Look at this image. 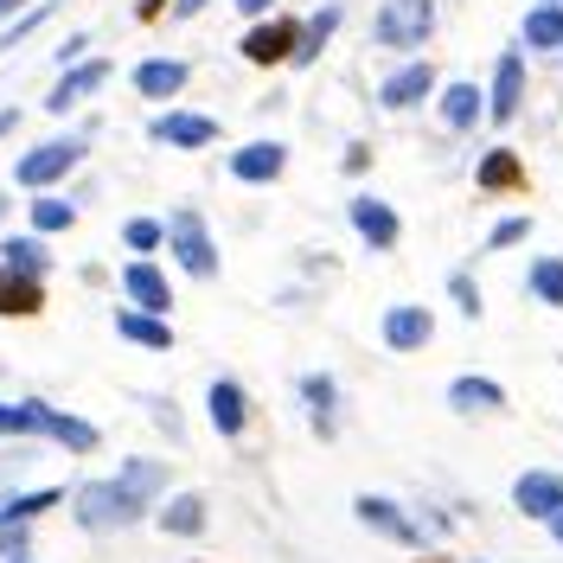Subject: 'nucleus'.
Masks as SVG:
<instances>
[{
    "mask_svg": "<svg viewBox=\"0 0 563 563\" xmlns=\"http://www.w3.org/2000/svg\"><path fill=\"white\" fill-rule=\"evenodd\" d=\"M167 487V467L161 461H129L115 481H90L77 487V526L84 531H122V526H141V512L154 506V493Z\"/></svg>",
    "mask_w": 563,
    "mask_h": 563,
    "instance_id": "nucleus-1",
    "label": "nucleus"
},
{
    "mask_svg": "<svg viewBox=\"0 0 563 563\" xmlns=\"http://www.w3.org/2000/svg\"><path fill=\"white\" fill-rule=\"evenodd\" d=\"M429 38H435V0H378L372 45H385L397 58H417Z\"/></svg>",
    "mask_w": 563,
    "mask_h": 563,
    "instance_id": "nucleus-2",
    "label": "nucleus"
},
{
    "mask_svg": "<svg viewBox=\"0 0 563 563\" xmlns=\"http://www.w3.org/2000/svg\"><path fill=\"white\" fill-rule=\"evenodd\" d=\"M84 167V141L77 135H58V141H38V147H26L20 161H13V179L26 186V192H52L58 179H70Z\"/></svg>",
    "mask_w": 563,
    "mask_h": 563,
    "instance_id": "nucleus-3",
    "label": "nucleus"
},
{
    "mask_svg": "<svg viewBox=\"0 0 563 563\" xmlns=\"http://www.w3.org/2000/svg\"><path fill=\"white\" fill-rule=\"evenodd\" d=\"M167 250H174V263H179L192 282H211V276H218V244H211L206 218H199L192 206H179L174 218H167Z\"/></svg>",
    "mask_w": 563,
    "mask_h": 563,
    "instance_id": "nucleus-4",
    "label": "nucleus"
},
{
    "mask_svg": "<svg viewBox=\"0 0 563 563\" xmlns=\"http://www.w3.org/2000/svg\"><path fill=\"white\" fill-rule=\"evenodd\" d=\"M526 109V45H499L487 77V122L493 129H512Z\"/></svg>",
    "mask_w": 563,
    "mask_h": 563,
    "instance_id": "nucleus-5",
    "label": "nucleus"
},
{
    "mask_svg": "<svg viewBox=\"0 0 563 563\" xmlns=\"http://www.w3.org/2000/svg\"><path fill=\"white\" fill-rule=\"evenodd\" d=\"M295 45H301V20H288V13H263V20H250L244 33V65L269 70V65H295Z\"/></svg>",
    "mask_w": 563,
    "mask_h": 563,
    "instance_id": "nucleus-6",
    "label": "nucleus"
},
{
    "mask_svg": "<svg viewBox=\"0 0 563 563\" xmlns=\"http://www.w3.org/2000/svg\"><path fill=\"white\" fill-rule=\"evenodd\" d=\"M435 90H442L435 65H429V58H404V65L378 84V109H390V115H410V109L435 103Z\"/></svg>",
    "mask_w": 563,
    "mask_h": 563,
    "instance_id": "nucleus-7",
    "label": "nucleus"
},
{
    "mask_svg": "<svg viewBox=\"0 0 563 563\" xmlns=\"http://www.w3.org/2000/svg\"><path fill=\"white\" fill-rule=\"evenodd\" d=\"M346 218H352V231H358V244L378 250V256L404 244V218H397V206H385L378 192H352Z\"/></svg>",
    "mask_w": 563,
    "mask_h": 563,
    "instance_id": "nucleus-8",
    "label": "nucleus"
},
{
    "mask_svg": "<svg viewBox=\"0 0 563 563\" xmlns=\"http://www.w3.org/2000/svg\"><path fill=\"white\" fill-rule=\"evenodd\" d=\"M147 141L154 147H179V154H199V147H218V122L199 115V109H161L147 122Z\"/></svg>",
    "mask_w": 563,
    "mask_h": 563,
    "instance_id": "nucleus-9",
    "label": "nucleus"
},
{
    "mask_svg": "<svg viewBox=\"0 0 563 563\" xmlns=\"http://www.w3.org/2000/svg\"><path fill=\"white\" fill-rule=\"evenodd\" d=\"M352 512H358V526H365V531H378V538H390V544H410V551H422L417 519H410L397 499H385V493H358V499H352Z\"/></svg>",
    "mask_w": 563,
    "mask_h": 563,
    "instance_id": "nucleus-10",
    "label": "nucleus"
},
{
    "mask_svg": "<svg viewBox=\"0 0 563 563\" xmlns=\"http://www.w3.org/2000/svg\"><path fill=\"white\" fill-rule=\"evenodd\" d=\"M58 499H65L58 487H38V493L7 499V506H0V558H26V526H33L38 512H52Z\"/></svg>",
    "mask_w": 563,
    "mask_h": 563,
    "instance_id": "nucleus-11",
    "label": "nucleus"
},
{
    "mask_svg": "<svg viewBox=\"0 0 563 563\" xmlns=\"http://www.w3.org/2000/svg\"><path fill=\"white\" fill-rule=\"evenodd\" d=\"M512 506L526 512L531 526H551L563 512V474L558 467H531V474H519L512 481Z\"/></svg>",
    "mask_w": 563,
    "mask_h": 563,
    "instance_id": "nucleus-12",
    "label": "nucleus"
},
{
    "mask_svg": "<svg viewBox=\"0 0 563 563\" xmlns=\"http://www.w3.org/2000/svg\"><path fill=\"white\" fill-rule=\"evenodd\" d=\"M103 84H109V58H77V65H65V77L52 84L45 109H52V115H70L77 103H90Z\"/></svg>",
    "mask_w": 563,
    "mask_h": 563,
    "instance_id": "nucleus-13",
    "label": "nucleus"
},
{
    "mask_svg": "<svg viewBox=\"0 0 563 563\" xmlns=\"http://www.w3.org/2000/svg\"><path fill=\"white\" fill-rule=\"evenodd\" d=\"M288 174V141H244L231 154V179L238 186H276Z\"/></svg>",
    "mask_w": 563,
    "mask_h": 563,
    "instance_id": "nucleus-14",
    "label": "nucleus"
},
{
    "mask_svg": "<svg viewBox=\"0 0 563 563\" xmlns=\"http://www.w3.org/2000/svg\"><path fill=\"white\" fill-rule=\"evenodd\" d=\"M435 115H442V129H449V135H467V129H481V122H487V90H481V84H467V77H455L449 90H435Z\"/></svg>",
    "mask_w": 563,
    "mask_h": 563,
    "instance_id": "nucleus-15",
    "label": "nucleus"
},
{
    "mask_svg": "<svg viewBox=\"0 0 563 563\" xmlns=\"http://www.w3.org/2000/svg\"><path fill=\"white\" fill-rule=\"evenodd\" d=\"M474 186H481V192H493V199L526 192L531 174H526V161H519V147H487V154L474 161Z\"/></svg>",
    "mask_w": 563,
    "mask_h": 563,
    "instance_id": "nucleus-16",
    "label": "nucleus"
},
{
    "mask_svg": "<svg viewBox=\"0 0 563 563\" xmlns=\"http://www.w3.org/2000/svg\"><path fill=\"white\" fill-rule=\"evenodd\" d=\"M378 333H385L390 352H422L429 340H435V314H429V308H417V301H397V308H385Z\"/></svg>",
    "mask_w": 563,
    "mask_h": 563,
    "instance_id": "nucleus-17",
    "label": "nucleus"
},
{
    "mask_svg": "<svg viewBox=\"0 0 563 563\" xmlns=\"http://www.w3.org/2000/svg\"><path fill=\"white\" fill-rule=\"evenodd\" d=\"M206 410H211V429H218L224 442H238V435H244V422H250V397H244V385H238V378H211Z\"/></svg>",
    "mask_w": 563,
    "mask_h": 563,
    "instance_id": "nucleus-18",
    "label": "nucleus"
},
{
    "mask_svg": "<svg viewBox=\"0 0 563 563\" xmlns=\"http://www.w3.org/2000/svg\"><path fill=\"white\" fill-rule=\"evenodd\" d=\"M122 295H129V308H147V314H167V308H174V288H167V276H161L147 256H135V263L122 269Z\"/></svg>",
    "mask_w": 563,
    "mask_h": 563,
    "instance_id": "nucleus-19",
    "label": "nucleus"
},
{
    "mask_svg": "<svg viewBox=\"0 0 563 563\" xmlns=\"http://www.w3.org/2000/svg\"><path fill=\"white\" fill-rule=\"evenodd\" d=\"M519 45L526 52H544V58H563V0H538L526 20H519Z\"/></svg>",
    "mask_w": 563,
    "mask_h": 563,
    "instance_id": "nucleus-20",
    "label": "nucleus"
},
{
    "mask_svg": "<svg viewBox=\"0 0 563 563\" xmlns=\"http://www.w3.org/2000/svg\"><path fill=\"white\" fill-rule=\"evenodd\" d=\"M301 404H308L314 435L320 442H333V435H340V385H333L327 372H308V378H301Z\"/></svg>",
    "mask_w": 563,
    "mask_h": 563,
    "instance_id": "nucleus-21",
    "label": "nucleus"
},
{
    "mask_svg": "<svg viewBox=\"0 0 563 563\" xmlns=\"http://www.w3.org/2000/svg\"><path fill=\"white\" fill-rule=\"evenodd\" d=\"M340 20H346V7H340V0H327V7H314V13L301 20V45H295V70L320 65V52L333 45V33H340Z\"/></svg>",
    "mask_w": 563,
    "mask_h": 563,
    "instance_id": "nucleus-22",
    "label": "nucleus"
},
{
    "mask_svg": "<svg viewBox=\"0 0 563 563\" xmlns=\"http://www.w3.org/2000/svg\"><path fill=\"white\" fill-rule=\"evenodd\" d=\"M186 58H141L135 65V97H147V103H167V97H179L186 90Z\"/></svg>",
    "mask_w": 563,
    "mask_h": 563,
    "instance_id": "nucleus-23",
    "label": "nucleus"
},
{
    "mask_svg": "<svg viewBox=\"0 0 563 563\" xmlns=\"http://www.w3.org/2000/svg\"><path fill=\"white\" fill-rule=\"evenodd\" d=\"M449 410L461 417H493V410H506V385L499 378H481V372H467L449 385Z\"/></svg>",
    "mask_w": 563,
    "mask_h": 563,
    "instance_id": "nucleus-24",
    "label": "nucleus"
},
{
    "mask_svg": "<svg viewBox=\"0 0 563 563\" xmlns=\"http://www.w3.org/2000/svg\"><path fill=\"white\" fill-rule=\"evenodd\" d=\"M38 308H45V282L20 276V269H7V263H0V314H7V320H33Z\"/></svg>",
    "mask_w": 563,
    "mask_h": 563,
    "instance_id": "nucleus-25",
    "label": "nucleus"
},
{
    "mask_svg": "<svg viewBox=\"0 0 563 563\" xmlns=\"http://www.w3.org/2000/svg\"><path fill=\"white\" fill-rule=\"evenodd\" d=\"M115 333H122L129 346L174 352V327H167V314H147V308H122V314H115Z\"/></svg>",
    "mask_w": 563,
    "mask_h": 563,
    "instance_id": "nucleus-26",
    "label": "nucleus"
},
{
    "mask_svg": "<svg viewBox=\"0 0 563 563\" xmlns=\"http://www.w3.org/2000/svg\"><path fill=\"white\" fill-rule=\"evenodd\" d=\"M45 442H58V449H70V455H90L103 435H97V422H84V417H65V410H52L45 404V429H38Z\"/></svg>",
    "mask_w": 563,
    "mask_h": 563,
    "instance_id": "nucleus-27",
    "label": "nucleus"
},
{
    "mask_svg": "<svg viewBox=\"0 0 563 563\" xmlns=\"http://www.w3.org/2000/svg\"><path fill=\"white\" fill-rule=\"evenodd\" d=\"M0 263H7V269H20V276L45 282V269H52V250H45V238H38V231H26V238H7V244H0Z\"/></svg>",
    "mask_w": 563,
    "mask_h": 563,
    "instance_id": "nucleus-28",
    "label": "nucleus"
},
{
    "mask_svg": "<svg viewBox=\"0 0 563 563\" xmlns=\"http://www.w3.org/2000/svg\"><path fill=\"white\" fill-rule=\"evenodd\" d=\"M526 295L531 301H544V308H563V256H531Z\"/></svg>",
    "mask_w": 563,
    "mask_h": 563,
    "instance_id": "nucleus-29",
    "label": "nucleus"
},
{
    "mask_svg": "<svg viewBox=\"0 0 563 563\" xmlns=\"http://www.w3.org/2000/svg\"><path fill=\"white\" fill-rule=\"evenodd\" d=\"M161 526L174 531V538H199V531H206V499H199V493H174V499L161 506Z\"/></svg>",
    "mask_w": 563,
    "mask_h": 563,
    "instance_id": "nucleus-30",
    "label": "nucleus"
},
{
    "mask_svg": "<svg viewBox=\"0 0 563 563\" xmlns=\"http://www.w3.org/2000/svg\"><path fill=\"white\" fill-rule=\"evenodd\" d=\"M45 429V404L26 397V404H0V435H38Z\"/></svg>",
    "mask_w": 563,
    "mask_h": 563,
    "instance_id": "nucleus-31",
    "label": "nucleus"
},
{
    "mask_svg": "<svg viewBox=\"0 0 563 563\" xmlns=\"http://www.w3.org/2000/svg\"><path fill=\"white\" fill-rule=\"evenodd\" d=\"M77 224V206L70 199H33V231L38 238H58V231H70Z\"/></svg>",
    "mask_w": 563,
    "mask_h": 563,
    "instance_id": "nucleus-32",
    "label": "nucleus"
},
{
    "mask_svg": "<svg viewBox=\"0 0 563 563\" xmlns=\"http://www.w3.org/2000/svg\"><path fill=\"white\" fill-rule=\"evenodd\" d=\"M449 301H455L461 320H481V314H487V301H481V282L467 276V269H449Z\"/></svg>",
    "mask_w": 563,
    "mask_h": 563,
    "instance_id": "nucleus-33",
    "label": "nucleus"
},
{
    "mask_svg": "<svg viewBox=\"0 0 563 563\" xmlns=\"http://www.w3.org/2000/svg\"><path fill=\"white\" fill-rule=\"evenodd\" d=\"M122 244L135 250V256H154V250L167 244V224H161V218H129V224H122Z\"/></svg>",
    "mask_w": 563,
    "mask_h": 563,
    "instance_id": "nucleus-34",
    "label": "nucleus"
},
{
    "mask_svg": "<svg viewBox=\"0 0 563 563\" xmlns=\"http://www.w3.org/2000/svg\"><path fill=\"white\" fill-rule=\"evenodd\" d=\"M531 231H538V224H531L526 211H519V218H499V224L487 231V250H512V244H526Z\"/></svg>",
    "mask_w": 563,
    "mask_h": 563,
    "instance_id": "nucleus-35",
    "label": "nucleus"
},
{
    "mask_svg": "<svg viewBox=\"0 0 563 563\" xmlns=\"http://www.w3.org/2000/svg\"><path fill=\"white\" fill-rule=\"evenodd\" d=\"M45 20H52V0H38L33 13H20V20H13V26L0 33V52H13V45H20V38H26V33H38Z\"/></svg>",
    "mask_w": 563,
    "mask_h": 563,
    "instance_id": "nucleus-36",
    "label": "nucleus"
},
{
    "mask_svg": "<svg viewBox=\"0 0 563 563\" xmlns=\"http://www.w3.org/2000/svg\"><path fill=\"white\" fill-rule=\"evenodd\" d=\"M161 13H174V0H135V20H141V26H154Z\"/></svg>",
    "mask_w": 563,
    "mask_h": 563,
    "instance_id": "nucleus-37",
    "label": "nucleus"
},
{
    "mask_svg": "<svg viewBox=\"0 0 563 563\" xmlns=\"http://www.w3.org/2000/svg\"><path fill=\"white\" fill-rule=\"evenodd\" d=\"M84 52H90V38H84V33H77V38H65V45H58V65H77Z\"/></svg>",
    "mask_w": 563,
    "mask_h": 563,
    "instance_id": "nucleus-38",
    "label": "nucleus"
},
{
    "mask_svg": "<svg viewBox=\"0 0 563 563\" xmlns=\"http://www.w3.org/2000/svg\"><path fill=\"white\" fill-rule=\"evenodd\" d=\"M282 0H238V13H244V20H263V13H276Z\"/></svg>",
    "mask_w": 563,
    "mask_h": 563,
    "instance_id": "nucleus-39",
    "label": "nucleus"
},
{
    "mask_svg": "<svg viewBox=\"0 0 563 563\" xmlns=\"http://www.w3.org/2000/svg\"><path fill=\"white\" fill-rule=\"evenodd\" d=\"M211 0H174V20H192V13H206Z\"/></svg>",
    "mask_w": 563,
    "mask_h": 563,
    "instance_id": "nucleus-40",
    "label": "nucleus"
},
{
    "mask_svg": "<svg viewBox=\"0 0 563 563\" xmlns=\"http://www.w3.org/2000/svg\"><path fill=\"white\" fill-rule=\"evenodd\" d=\"M20 129V109H0V135H13Z\"/></svg>",
    "mask_w": 563,
    "mask_h": 563,
    "instance_id": "nucleus-41",
    "label": "nucleus"
},
{
    "mask_svg": "<svg viewBox=\"0 0 563 563\" xmlns=\"http://www.w3.org/2000/svg\"><path fill=\"white\" fill-rule=\"evenodd\" d=\"M551 538H558V544H563V512H558V519H551Z\"/></svg>",
    "mask_w": 563,
    "mask_h": 563,
    "instance_id": "nucleus-42",
    "label": "nucleus"
},
{
    "mask_svg": "<svg viewBox=\"0 0 563 563\" xmlns=\"http://www.w3.org/2000/svg\"><path fill=\"white\" fill-rule=\"evenodd\" d=\"M13 7H26V0H0V13H13Z\"/></svg>",
    "mask_w": 563,
    "mask_h": 563,
    "instance_id": "nucleus-43",
    "label": "nucleus"
},
{
    "mask_svg": "<svg viewBox=\"0 0 563 563\" xmlns=\"http://www.w3.org/2000/svg\"><path fill=\"white\" fill-rule=\"evenodd\" d=\"M7 563H33V558H7Z\"/></svg>",
    "mask_w": 563,
    "mask_h": 563,
    "instance_id": "nucleus-44",
    "label": "nucleus"
},
{
    "mask_svg": "<svg viewBox=\"0 0 563 563\" xmlns=\"http://www.w3.org/2000/svg\"><path fill=\"white\" fill-rule=\"evenodd\" d=\"M0 218H7V199H0Z\"/></svg>",
    "mask_w": 563,
    "mask_h": 563,
    "instance_id": "nucleus-45",
    "label": "nucleus"
},
{
    "mask_svg": "<svg viewBox=\"0 0 563 563\" xmlns=\"http://www.w3.org/2000/svg\"><path fill=\"white\" fill-rule=\"evenodd\" d=\"M422 563H442V558H422Z\"/></svg>",
    "mask_w": 563,
    "mask_h": 563,
    "instance_id": "nucleus-46",
    "label": "nucleus"
}]
</instances>
